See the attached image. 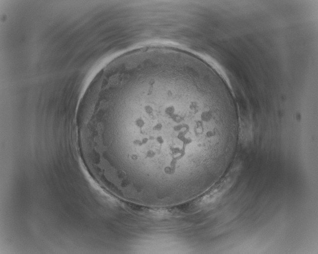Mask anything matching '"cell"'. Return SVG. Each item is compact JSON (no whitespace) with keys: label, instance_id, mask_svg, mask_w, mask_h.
<instances>
[{"label":"cell","instance_id":"6da1fadb","mask_svg":"<svg viewBox=\"0 0 318 254\" xmlns=\"http://www.w3.org/2000/svg\"><path fill=\"white\" fill-rule=\"evenodd\" d=\"M111 123V131L128 144L139 175L190 188L200 187L230 151L238 131L224 82L194 62L165 64L136 74L118 93Z\"/></svg>","mask_w":318,"mask_h":254}]
</instances>
